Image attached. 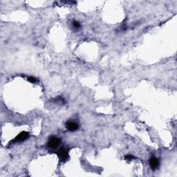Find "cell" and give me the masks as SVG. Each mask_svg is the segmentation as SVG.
Instances as JSON below:
<instances>
[{
    "label": "cell",
    "instance_id": "1",
    "mask_svg": "<svg viewBox=\"0 0 177 177\" xmlns=\"http://www.w3.org/2000/svg\"><path fill=\"white\" fill-rule=\"evenodd\" d=\"M61 142L62 141L60 138L52 136L49 137L48 142H47V148L51 151L55 150L60 146Z\"/></svg>",
    "mask_w": 177,
    "mask_h": 177
},
{
    "label": "cell",
    "instance_id": "2",
    "mask_svg": "<svg viewBox=\"0 0 177 177\" xmlns=\"http://www.w3.org/2000/svg\"><path fill=\"white\" fill-rule=\"evenodd\" d=\"M57 155L59 158L60 161L61 162H66L68 161L69 159V152L67 149L62 147L57 152Z\"/></svg>",
    "mask_w": 177,
    "mask_h": 177
},
{
    "label": "cell",
    "instance_id": "3",
    "mask_svg": "<svg viewBox=\"0 0 177 177\" xmlns=\"http://www.w3.org/2000/svg\"><path fill=\"white\" fill-rule=\"evenodd\" d=\"M29 133L27 131H22V132L19 133L13 141L10 142V143H13V142H20L26 141L29 139Z\"/></svg>",
    "mask_w": 177,
    "mask_h": 177
},
{
    "label": "cell",
    "instance_id": "4",
    "mask_svg": "<svg viewBox=\"0 0 177 177\" xmlns=\"http://www.w3.org/2000/svg\"><path fill=\"white\" fill-rule=\"evenodd\" d=\"M66 127L70 131H75L78 129L79 125L73 120H69L66 122Z\"/></svg>",
    "mask_w": 177,
    "mask_h": 177
},
{
    "label": "cell",
    "instance_id": "5",
    "mask_svg": "<svg viewBox=\"0 0 177 177\" xmlns=\"http://www.w3.org/2000/svg\"><path fill=\"white\" fill-rule=\"evenodd\" d=\"M159 165H160V161L159 159H157L156 157H152V158L150 159V167L151 169L154 170V171L158 169L159 167Z\"/></svg>",
    "mask_w": 177,
    "mask_h": 177
},
{
    "label": "cell",
    "instance_id": "6",
    "mask_svg": "<svg viewBox=\"0 0 177 177\" xmlns=\"http://www.w3.org/2000/svg\"><path fill=\"white\" fill-rule=\"evenodd\" d=\"M73 27L75 29H79L80 28V24L77 21H73Z\"/></svg>",
    "mask_w": 177,
    "mask_h": 177
},
{
    "label": "cell",
    "instance_id": "7",
    "mask_svg": "<svg viewBox=\"0 0 177 177\" xmlns=\"http://www.w3.org/2000/svg\"><path fill=\"white\" fill-rule=\"evenodd\" d=\"M27 79H28V80H29V82H31V83H35L36 82H38V80H37L35 77H32V76L27 77Z\"/></svg>",
    "mask_w": 177,
    "mask_h": 177
},
{
    "label": "cell",
    "instance_id": "8",
    "mask_svg": "<svg viewBox=\"0 0 177 177\" xmlns=\"http://www.w3.org/2000/svg\"><path fill=\"white\" fill-rule=\"evenodd\" d=\"M125 160H127V161H131V160H133V159H135V157L132 156V155H126L125 157Z\"/></svg>",
    "mask_w": 177,
    "mask_h": 177
}]
</instances>
